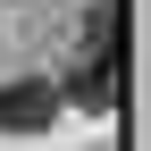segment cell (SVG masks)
<instances>
[{
  "label": "cell",
  "mask_w": 151,
  "mask_h": 151,
  "mask_svg": "<svg viewBox=\"0 0 151 151\" xmlns=\"http://www.w3.org/2000/svg\"><path fill=\"white\" fill-rule=\"evenodd\" d=\"M118 101V42H109V9L92 17L84 50L67 59V109H84V118H101V109Z\"/></svg>",
  "instance_id": "1"
},
{
  "label": "cell",
  "mask_w": 151,
  "mask_h": 151,
  "mask_svg": "<svg viewBox=\"0 0 151 151\" xmlns=\"http://www.w3.org/2000/svg\"><path fill=\"white\" fill-rule=\"evenodd\" d=\"M50 118H59V84H42V76L0 84V134H42Z\"/></svg>",
  "instance_id": "2"
}]
</instances>
